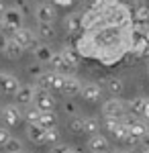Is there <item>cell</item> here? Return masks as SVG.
Segmentation results:
<instances>
[{
    "instance_id": "36",
    "label": "cell",
    "mask_w": 149,
    "mask_h": 153,
    "mask_svg": "<svg viewBox=\"0 0 149 153\" xmlns=\"http://www.w3.org/2000/svg\"><path fill=\"white\" fill-rule=\"evenodd\" d=\"M116 153H129V151H116Z\"/></svg>"
},
{
    "instance_id": "32",
    "label": "cell",
    "mask_w": 149,
    "mask_h": 153,
    "mask_svg": "<svg viewBox=\"0 0 149 153\" xmlns=\"http://www.w3.org/2000/svg\"><path fill=\"white\" fill-rule=\"evenodd\" d=\"M139 57H149V43L143 47V51H141V55H139Z\"/></svg>"
},
{
    "instance_id": "8",
    "label": "cell",
    "mask_w": 149,
    "mask_h": 153,
    "mask_svg": "<svg viewBox=\"0 0 149 153\" xmlns=\"http://www.w3.org/2000/svg\"><path fill=\"white\" fill-rule=\"evenodd\" d=\"M35 19L39 25H53L55 21V8L51 4H39L35 8Z\"/></svg>"
},
{
    "instance_id": "6",
    "label": "cell",
    "mask_w": 149,
    "mask_h": 153,
    "mask_svg": "<svg viewBox=\"0 0 149 153\" xmlns=\"http://www.w3.org/2000/svg\"><path fill=\"white\" fill-rule=\"evenodd\" d=\"M10 37L14 39V43L23 49V51H25V49H33V45L37 43V39H35L33 31H31V29H25V27L16 29V31H14Z\"/></svg>"
},
{
    "instance_id": "25",
    "label": "cell",
    "mask_w": 149,
    "mask_h": 153,
    "mask_svg": "<svg viewBox=\"0 0 149 153\" xmlns=\"http://www.w3.org/2000/svg\"><path fill=\"white\" fill-rule=\"evenodd\" d=\"M37 35L43 37V39H51L55 35V29H53V25H39L37 27Z\"/></svg>"
},
{
    "instance_id": "22",
    "label": "cell",
    "mask_w": 149,
    "mask_h": 153,
    "mask_svg": "<svg viewBox=\"0 0 149 153\" xmlns=\"http://www.w3.org/2000/svg\"><path fill=\"white\" fill-rule=\"evenodd\" d=\"M2 53H6L8 57H19V55L23 53V49L19 47V45L14 43V39H12V37L8 35V41H6V47L2 49Z\"/></svg>"
},
{
    "instance_id": "31",
    "label": "cell",
    "mask_w": 149,
    "mask_h": 153,
    "mask_svg": "<svg viewBox=\"0 0 149 153\" xmlns=\"http://www.w3.org/2000/svg\"><path fill=\"white\" fill-rule=\"evenodd\" d=\"M141 118H145V120L149 123V98H147V104H145V110H143V117Z\"/></svg>"
},
{
    "instance_id": "4",
    "label": "cell",
    "mask_w": 149,
    "mask_h": 153,
    "mask_svg": "<svg viewBox=\"0 0 149 153\" xmlns=\"http://www.w3.org/2000/svg\"><path fill=\"white\" fill-rule=\"evenodd\" d=\"M33 104L37 106L41 112H53V108H55V98H53V94H51L49 90H41V88H37V90H35Z\"/></svg>"
},
{
    "instance_id": "13",
    "label": "cell",
    "mask_w": 149,
    "mask_h": 153,
    "mask_svg": "<svg viewBox=\"0 0 149 153\" xmlns=\"http://www.w3.org/2000/svg\"><path fill=\"white\" fill-rule=\"evenodd\" d=\"M61 92L66 96H78L82 92V82L78 78H74V76H69L66 74V78H63V88H61Z\"/></svg>"
},
{
    "instance_id": "37",
    "label": "cell",
    "mask_w": 149,
    "mask_h": 153,
    "mask_svg": "<svg viewBox=\"0 0 149 153\" xmlns=\"http://www.w3.org/2000/svg\"><path fill=\"white\" fill-rule=\"evenodd\" d=\"M145 153H149V147H147V149H145Z\"/></svg>"
},
{
    "instance_id": "2",
    "label": "cell",
    "mask_w": 149,
    "mask_h": 153,
    "mask_svg": "<svg viewBox=\"0 0 149 153\" xmlns=\"http://www.w3.org/2000/svg\"><path fill=\"white\" fill-rule=\"evenodd\" d=\"M102 114L104 118H125L129 114V106H127L125 100L121 98H110L102 104Z\"/></svg>"
},
{
    "instance_id": "35",
    "label": "cell",
    "mask_w": 149,
    "mask_h": 153,
    "mask_svg": "<svg viewBox=\"0 0 149 153\" xmlns=\"http://www.w3.org/2000/svg\"><path fill=\"white\" fill-rule=\"evenodd\" d=\"M2 8H4V2H2V0H0V10H2Z\"/></svg>"
},
{
    "instance_id": "38",
    "label": "cell",
    "mask_w": 149,
    "mask_h": 153,
    "mask_svg": "<svg viewBox=\"0 0 149 153\" xmlns=\"http://www.w3.org/2000/svg\"><path fill=\"white\" fill-rule=\"evenodd\" d=\"M147 74H149V65H147Z\"/></svg>"
},
{
    "instance_id": "9",
    "label": "cell",
    "mask_w": 149,
    "mask_h": 153,
    "mask_svg": "<svg viewBox=\"0 0 149 153\" xmlns=\"http://www.w3.org/2000/svg\"><path fill=\"white\" fill-rule=\"evenodd\" d=\"M80 96L88 102H98L102 98V88L98 86L96 82H88V84H82V92Z\"/></svg>"
},
{
    "instance_id": "24",
    "label": "cell",
    "mask_w": 149,
    "mask_h": 153,
    "mask_svg": "<svg viewBox=\"0 0 149 153\" xmlns=\"http://www.w3.org/2000/svg\"><path fill=\"white\" fill-rule=\"evenodd\" d=\"M4 149H6L8 153H21V151H25L21 139H16V137H10V139H8V143L4 145Z\"/></svg>"
},
{
    "instance_id": "15",
    "label": "cell",
    "mask_w": 149,
    "mask_h": 153,
    "mask_svg": "<svg viewBox=\"0 0 149 153\" xmlns=\"http://www.w3.org/2000/svg\"><path fill=\"white\" fill-rule=\"evenodd\" d=\"M43 137H45V129L39 125H27V139L31 143L43 145Z\"/></svg>"
},
{
    "instance_id": "34",
    "label": "cell",
    "mask_w": 149,
    "mask_h": 153,
    "mask_svg": "<svg viewBox=\"0 0 149 153\" xmlns=\"http://www.w3.org/2000/svg\"><path fill=\"white\" fill-rule=\"evenodd\" d=\"M145 35H147V43H149V27L145 29Z\"/></svg>"
},
{
    "instance_id": "27",
    "label": "cell",
    "mask_w": 149,
    "mask_h": 153,
    "mask_svg": "<svg viewBox=\"0 0 149 153\" xmlns=\"http://www.w3.org/2000/svg\"><path fill=\"white\" fill-rule=\"evenodd\" d=\"M108 92H110V94H121V92H123V82H121V78H108Z\"/></svg>"
},
{
    "instance_id": "12",
    "label": "cell",
    "mask_w": 149,
    "mask_h": 153,
    "mask_svg": "<svg viewBox=\"0 0 149 153\" xmlns=\"http://www.w3.org/2000/svg\"><path fill=\"white\" fill-rule=\"evenodd\" d=\"M35 86H31V84H27V86H21L19 88V92L14 94V98H16V102L19 104H25V106H31L35 100Z\"/></svg>"
},
{
    "instance_id": "17",
    "label": "cell",
    "mask_w": 149,
    "mask_h": 153,
    "mask_svg": "<svg viewBox=\"0 0 149 153\" xmlns=\"http://www.w3.org/2000/svg\"><path fill=\"white\" fill-rule=\"evenodd\" d=\"M23 118L27 120V125H39V118H41V110L35 104L27 106L23 110Z\"/></svg>"
},
{
    "instance_id": "11",
    "label": "cell",
    "mask_w": 149,
    "mask_h": 153,
    "mask_svg": "<svg viewBox=\"0 0 149 153\" xmlns=\"http://www.w3.org/2000/svg\"><path fill=\"white\" fill-rule=\"evenodd\" d=\"M88 147H90L92 153H108L110 143H108V139H106L104 135L96 133V135H90V139H88Z\"/></svg>"
},
{
    "instance_id": "33",
    "label": "cell",
    "mask_w": 149,
    "mask_h": 153,
    "mask_svg": "<svg viewBox=\"0 0 149 153\" xmlns=\"http://www.w3.org/2000/svg\"><path fill=\"white\" fill-rule=\"evenodd\" d=\"M0 33H4V23H2V19H0Z\"/></svg>"
},
{
    "instance_id": "10",
    "label": "cell",
    "mask_w": 149,
    "mask_h": 153,
    "mask_svg": "<svg viewBox=\"0 0 149 153\" xmlns=\"http://www.w3.org/2000/svg\"><path fill=\"white\" fill-rule=\"evenodd\" d=\"M133 27L135 29H147L149 27V8L145 4L133 6Z\"/></svg>"
},
{
    "instance_id": "21",
    "label": "cell",
    "mask_w": 149,
    "mask_h": 153,
    "mask_svg": "<svg viewBox=\"0 0 149 153\" xmlns=\"http://www.w3.org/2000/svg\"><path fill=\"white\" fill-rule=\"evenodd\" d=\"M55 125H57V117H55V112H41L39 127H43V129H51V127H55Z\"/></svg>"
},
{
    "instance_id": "23",
    "label": "cell",
    "mask_w": 149,
    "mask_h": 153,
    "mask_svg": "<svg viewBox=\"0 0 149 153\" xmlns=\"http://www.w3.org/2000/svg\"><path fill=\"white\" fill-rule=\"evenodd\" d=\"M55 145L59 143V131L57 127H51V129H45V137H43V145Z\"/></svg>"
},
{
    "instance_id": "26",
    "label": "cell",
    "mask_w": 149,
    "mask_h": 153,
    "mask_svg": "<svg viewBox=\"0 0 149 153\" xmlns=\"http://www.w3.org/2000/svg\"><path fill=\"white\" fill-rule=\"evenodd\" d=\"M49 153H80V151L74 149V147H69V145H66V143H55V145H51Z\"/></svg>"
},
{
    "instance_id": "3",
    "label": "cell",
    "mask_w": 149,
    "mask_h": 153,
    "mask_svg": "<svg viewBox=\"0 0 149 153\" xmlns=\"http://www.w3.org/2000/svg\"><path fill=\"white\" fill-rule=\"evenodd\" d=\"M0 118L4 123V127H16L23 120V110L19 108V104H6L0 108Z\"/></svg>"
},
{
    "instance_id": "19",
    "label": "cell",
    "mask_w": 149,
    "mask_h": 153,
    "mask_svg": "<svg viewBox=\"0 0 149 153\" xmlns=\"http://www.w3.org/2000/svg\"><path fill=\"white\" fill-rule=\"evenodd\" d=\"M82 133H88V135H96L100 133V120L94 117H88L82 120Z\"/></svg>"
},
{
    "instance_id": "29",
    "label": "cell",
    "mask_w": 149,
    "mask_h": 153,
    "mask_svg": "<svg viewBox=\"0 0 149 153\" xmlns=\"http://www.w3.org/2000/svg\"><path fill=\"white\" fill-rule=\"evenodd\" d=\"M66 27L69 29V33H76V31L80 29V27H78V19H76V16H69L68 21H66Z\"/></svg>"
},
{
    "instance_id": "5",
    "label": "cell",
    "mask_w": 149,
    "mask_h": 153,
    "mask_svg": "<svg viewBox=\"0 0 149 153\" xmlns=\"http://www.w3.org/2000/svg\"><path fill=\"white\" fill-rule=\"evenodd\" d=\"M104 127L110 135H115L116 139L121 141H127L129 137V127L123 123V118H104Z\"/></svg>"
},
{
    "instance_id": "20",
    "label": "cell",
    "mask_w": 149,
    "mask_h": 153,
    "mask_svg": "<svg viewBox=\"0 0 149 153\" xmlns=\"http://www.w3.org/2000/svg\"><path fill=\"white\" fill-rule=\"evenodd\" d=\"M49 65H51V71L66 74V61H63V55H61V51H55V53H51Z\"/></svg>"
},
{
    "instance_id": "1",
    "label": "cell",
    "mask_w": 149,
    "mask_h": 153,
    "mask_svg": "<svg viewBox=\"0 0 149 153\" xmlns=\"http://www.w3.org/2000/svg\"><path fill=\"white\" fill-rule=\"evenodd\" d=\"M0 19H2V23H4V29L12 35L16 29H21V27H23V19H25V16H23V10H21V8L8 6V8H2Z\"/></svg>"
},
{
    "instance_id": "18",
    "label": "cell",
    "mask_w": 149,
    "mask_h": 153,
    "mask_svg": "<svg viewBox=\"0 0 149 153\" xmlns=\"http://www.w3.org/2000/svg\"><path fill=\"white\" fill-rule=\"evenodd\" d=\"M145 104H147V98H133V100H129L127 106H129V112H133V114H137V117H143V110H145Z\"/></svg>"
},
{
    "instance_id": "7",
    "label": "cell",
    "mask_w": 149,
    "mask_h": 153,
    "mask_svg": "<svg viewBox=\"0 0 149 153\" xmlns=\"http://www.w3.org/2000/svg\"><path fill=\"white\" fill-rule=\"evenodd\" d=\"M19 88H21V84H19V80H16L12 74H8V71H0V90H2L4 94L14 96L16 92H19Z\"/></svg>"
},
{
    "instance_id": "14",
    "label": "cell",
    "mask_w": 149,
    "mask_h": 153,
    "mask_svg": "<svg viewBox=\"0 0 149 153\" xmlns=\"http://www.w3.org/2000/svg\"><path fill=\"white\" fill-rule=\"evenodd\" d=\"M35 53V59L37 61H43V63H49V59H51V49H49V45H45V43H41V41H37L33 45V49H31Z\"/></svg>"
},
{
    "instance_id": "16",
    "label": "cell",
    "mask_w": 149,
    "mask_h": 153,
    "mask_svg": "<svg viewBox=\"0 0 149 153\" xmlns=\"http://www.w3.org/2000/svg\"><path fill=\"white\" fill-rule=\"evenodd\" d=\"M53 78L55 74L53 71H47V74H39L37 80H35V88H41V90H53Z\"/></svg>"
},
{
    "instance_id": "30",
    "label": "cell",
    "mask_w": 149,
    "mask_h": 153,
    "mask_svg": "<svg viewBox=\"0 0 149 153\" xmlns=\"http://www.w3.org/2000/svg\"><path fill=\"white\" fill-rule=\"evenodd\" d=\"M82 120H84V118H74V120L69 123V129L74 131V133H82Z\"/></svg>"
},
{
    "instance_id": "28",
    "label": "cell",
    "mask_w": 149,
    "mask_h": 153,
    "mask_svg": "<svg viewBox=\"0 0 149 153\" xmlns=\"http://www.w3.org/2000/svg\"><path fill=\"white\" fill-rule=\"evenodd\" d=\"M10 131L6 129V127H0V147H4L6 143H8V139H10Z\"/></svg>"
}]
</instances>
